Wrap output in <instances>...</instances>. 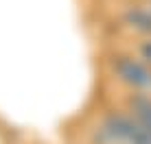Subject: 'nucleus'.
<instances>
[{"label": "nucleus", "mask_w": 151, "mask_h": 144, "mask_svg": "<svg viewBox=\"0 0 151 144\" xmlns=\"http://www.w3.org/2000/svg\"><path fill=\"white\" fill-rule=\"evenodd\" d=\"M94 144H151V131L127 109H112L96 122L92 131Z\"/></svg>", "instance_id": "obj_1"}, {"label": "nucleus", "mask_w": 151, "mask_h": 144, "mask_svg": "<svg viewBox=\"0 0 151 144\" xmlns=\"http://www.w3.org/2000/svg\"><path fill=\"white\" fill-rule=\"evenodd\" d=\"M114 74L125 87L138 94H151V68L138 57L118 55L114 59Z\"/></svg>", "instance_id": "obj_2"}, {"label": "nucleus", "mask_w": 151, "mask_h": 144, "mask_svg": "<svg viewBox=\"0 0 151 144\" xmlns=\"http://www.w3.org/2000/svg\"><path fill=\"white\" fill-rule=\"evenodd\" d=\"M125 109L129 111L140 125H145L151 131V94H138L132 92L125 101Z\"/></svg>", "instance_id": "obj_3"}]
</instances>
